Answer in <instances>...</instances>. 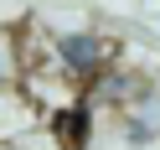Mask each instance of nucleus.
I'll return each mask as SVG.
<instances>
[{"instance_id":"nucleus-1","label":"nucleus","mask_w":160,"mask_h":150,"mask_svg":"<svg viewBox=\"0 0 160 150\" xmlns=\"http://www.w3.org/2000/svg\"><path fill=\"white\" fill-rule=\"evenodd\" d=\"M52 52H57V62L67 67V78L88 88L119 57V47L108 42L103 31H93V26H67V31H52Z\"/></svg>"},{"instance_id":"nucleus-2","label":"nucleus","mask_w":160,"mask_h":150,"mask_svg":"<svg viewBox=\"0 0 160 150\" xmlns=\"http://www.w3.org/2000/svg\"><path fill=\"white\" fill-rule=\"evenodd\" d=\"M119 129H124L129 145H150V140H160V88L150 83L139 98H129L124 109H119Z\"/></svg>"},{"instance_id":"nucleus-3","label":"nucleus","mask_w":160,"mask_h":150,"mask_svg":"<svg viewBox=\"0 0 160 150\" xmlns=\"http://www.w3.org/2000/svg\"><path fill=\"white\" fill-rule=\"evenodd\" d=\"M47 119L36 114V104L21 93V83H0V145H11V140L31 135V129H42Z\"/></svg>"},{"instance_id":"nucleus-4","label":"nucleus","mask_w":160,"mask_h":150,"mask_svg":"<svg viewBox=\"0 0 160 150\" xmlns=\"http://www.w3.org/2000/svg\"><path fill=\"white\" fill-rule=\"evenodd\" d=\"M0 83H21V31L0 26Z\"/></svg>"}]
</instances>
